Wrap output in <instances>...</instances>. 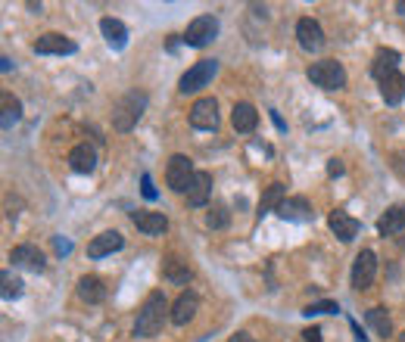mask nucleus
<instances>
[{"label": "nucleus", "mask_w": 405, "mask_h": 342, "mask_svg": "<svg viewBox=\"0 0 405 342\" xmlns=\"http://www.w3.org/2000/svg\"><path fill=\"white\" fill-rule=\"evenodd\" d=\"M165 317H172V305L165 299L162 289H156V293H150L147 299H143L141 311H137V321H134V336L147 339V336H156L159 330H162Z\"/></svg>", "instance_id": "f257e3e1"}, {"label": "nucleus", "mask_w": 405, "mask_h": 342, "mask_svg": "<svg viewBox=\"0 0 405 342\" xmlns=\"http://www.w3.org/2000/svg\"><path fill=\"white\" fill-rule=\"evenodd\" d=\"M143 109H147V93H141V91L125 93V97L119 100V106H115V112H112V128L115 131H131L137 121H141Z\"/></svg>", "instance_id": "f03ea898"}, {"label": "nucleus", "mask_w": 405, "mask_h": 342, "mask_svg": "<svg viewBox=\"0 0 405 342\" xmlns=\"http://www.w3.org/2000/svg\"><path fill=\"white\" fill-rule=\"evenodd\" d=\"M306 75H309V81H312L315 87H324V91H340V87H346V69L337 60L312 63Z\"/></svg>", "instance_id": "7ed1b4c3"}, {"label": "nucleus", "mask_w": 405, "mask_h": 342, "mask_svg": "<svg viewBox=\"0 0 405 342\" xmlns=\"http://www.w3.org/2000/svg\"><path fill=\"white\" fill-rule=\"evenodd\" d=\"M219 75V60H200L197 65H191V69L181 75V81H178V91L184 93H197L202 91V87H209V81Z\"/></svg>", "instance_id": "20e7f679"}, {"label": "nucleus", "mask_w": 405, "mask_h": 342, "mask_svg": "<svg viewBox=\"0 0 405 342\" xmlns=\"http://www.w3.org/2000/svg\"><path fill=\"white\" fill-rule=\"evenodd\" d=\"M193 178H197V171H193V162L187 156H181V152H175V156L169 159V169H165V180H169V187L175 193H187L193 184Z\"/></svg>", "instance_id": "39448f33"}, {"label": "nucleus", "mask_w": 405, "mask_h": 342, "mask_svg": "<svg viewBox=\"0 0 405 342\" xmlns=\"http://www.w3.org/2000/svg\"><path fill=\"white\" fill-rule=\"evenodd\" d=\"M215 34H219V19L215 16H197L187 25V32H184V41L187 47H206L209 41H215Z\"/></svg>", "instance_id": "423d86ee"}, {"label": "nucleus", "mask_w": 405, "mask_h": 342, "mask_svg": "<svg viewBox=\"0 0 405 342\" xmlns=\"http://www.w3.org/2000/svg\"><path fill=\"white\" fill-rule=\"evenodd\" d=\"M378 277V256L371 249H361L356 261H352V287L356 289H368Z\"/></svg>", "instance_id": "0eeeda50"}, {"label": "nucleus", "mask_w": 405, "mask_h": 342, "mask_svg": "<svg viewBox=\"0 0 405 342\" xmlns=\"http://www.w3.org/2000/svg\"><path fill=\"white\" fill-rule=\"evenodd\" d=\"M191 125L197 131H215V125H219V103H215V97H200L191 106Z\"/></svg>", "instance_id": "6e6552de"}, {"label": "nucleus", "mask_w": 405, "mask_h": 342, "mask_svg": "<svg viewBox=\"0 0 405 342\" xmlns=\"http://www.w3.org/2000/svg\"><path fill=\"white\" fill-rule=\"evenodd\" d=\"M78 50V44L72 41V38H63V34H56V32H47V34H41L38 41H34V53L38 56H50V53H56V56H72Z\"/></svg>", "instance_id": "1a4fd4ad"}, {"label": "nucleus", "mask_w": 405, "mask_h": 342, "mask_svg": "<svg viewBox=\"0 0 405 342\" xmlns=\"http://www.w3.org/2000/svg\"><path fill=\"white\" fill-rule=\"evenodd\" d=\"M296 41H300L302 50H309V53H318V50L324 47V32L321 25H318L315 19H300L296 22Z\"/></svg>", "instance_id": "9d476101"}, {"label": "nucleus", "mask_w": 405, "mask_h": 342, "mask_svg": "<svg viewBox=\"0 0 405 342\" xmlns=\"http://www.w3.org/2000/svg\"><path fill=\"white\" fill-rule=\"evenodd\" d=\"M10 261L16 268H28V271H34V274H41L47 268V261H44V252L38 249V246H32V243H22V246H16V249L10 252Z\"/></svg>", "instance_id": "9b49d317"}, {"label": "nucleus", "mask_w": 405, "mask_h": 342, "mask_svg": "<svg viewBox=\"0 0 405 342\" xmlns=\"http://www.w3.org/2000/svg\"><path fill=\"white\" fill-rule=\"evenodd\" d=\"M122 246H125V237L119 234V230H103V234H97L88 243V258H103V256H112V252H119Z\"/></svg>", "instance_id": "f8f14e48"}, {"label": "nucleus", "mask_w": 405, "mask_h": 342, "mask_svg": "<svg viewBox=\"0 0 405 342\" xmlns=\"http://www.w3.org/2000/svg\"><path fill=\"white\" fill-rule=\"evenodd\" d=\"M197 308H200L197 293H191V289H184V293H181L175 302H172V324H175V327L191 324L193 317H197Z\"/></svg>", "instance_id": "ddd939ff"}, {"label": "nucleus", "mask_w": 405, "mask_h": 342, "mask_svg": "<svg viewBox=\"0 0 405 342\" xmlns=\"http://www.w3.org/2000/svg\"><path fill=\"white\" fill-rule=\"evenodd\" d=\"M399 50H393V47H380L378 53H374V63H371V75L378 78V81H383V78H390V75H396L399 72Z\"/></svg>", "instance_id": "4468645a"}, {"label": "nucleus", "mask_w": 405, "mask_h": 342, "mask_svg": "<svg viewBox=\"0 0 405 342\" xmlns=\"http://www.w3.org/2000/svg\"><path fill=\"white\" fill-rule=\"evenodd\" d=\"M131 224L137 230H143L147 237H159V234H165L169 230V218H165L162 212H131Z\"/></svg>", "instance_id": "2eb2a0df"}, {"label": "nucleus", "mask_w": 405, "mask_h": 342, "mask_svg": "<svg viewBox=\"0 0 405 342\" xmlns=\"http://www.w3.org/2000/svg\"><path fill=\"white\" fill-rule=\"evenodd\" d=\"M184 196H187V206L202 209V206L209 202V196H212V174H209V171H197V178H193L191 190H187Z\"/></svg>", "instance_id": "dca6fc26"}, {"label": "nucleus", "mask_w": 405, "mask_h": 342, "mask_svg": "<svg viewBox=\"0 0 405 342\" xmlns=\"http://www.w3.org/2000/svg\"><path fill=\"white\" fill-rule=\"evenodd\" d=\"M100 32H103L106 44H110L112 50H125L128 47V28L122 19H112V16H103L100 19Z\"/></svg>", "instance_id": "f3484780"}, {"label": "nucleus", "mask_w": 405, "mask_h": 342, "mask_svg": "<svg viewBox=\"0 0 405 342\" xmlns=\"http://www.w3.org/2000/svg\"><path fill=\"white\" fill-rule=\"evenodd\" d=\"M328 224H330V230L343 239V243H352V239L359 237V230H361V224L356 221L352 215H346V212H330V218H328Z\"/></svg>", "instance_id": "a211bd4d"}, {"label": "nucleus", "mask_w": 405, "mask_h": 342, "mask_svg": "<svg viewBox=\"0 0 405 342\" xmlns=\"http://www.w3.org/2000/svg\"><path fill=\"white\" fill-rule=\"evenodd\" d=\"M278 215L284 218V221H309L315 212H312V206H309L306 196H290V199L281 202Z\"/></svg>", "instance_id": "6ab92c4d"}, {"label": "nucleus", "mask_w": 405, "mask_h": 342, "mask_svg": "<svg viewBox=\"0 0 405 342\" xmlns=\"http://www.w3.org/2000/svg\"><path fill=\"white\" fill-rule=\"evenodd\" d=\"M231 125H234V131H240V134H250V131H256V125H259L256 106H250V103H234V109H231Z\"/></svg>", "instance_id": "aec40b11"}, {"label": "nucleus", "mask_w": 405, "mask_h": 342, "mask_svg": "<svg viewBox=\"0 0 405 342\" xmlns=\"http://www.w3.org/2000/svg\"><path fill=\"white\" fill-rule=\"evenodd\" d=\"M69 169L78 171V174H91L94 169H97V152H94V147L78 143V147L69 152Z\"/></svg>", "instance_id": "412c9836"}, {"label": "nucleus", "mask_w": 405, "mask_h": 342, "mask_svg": "<svg viewBox=\"0 0 405 342\" xmlns=\"http://www.w3.org/2000/svg\"><path fill=\"white\" fill-rule=\"evenodd\" d=\"M78 299L88 302V305H100L106 299V287L100 277H94V274H88V277L78 280Z\"/></svg>", "instance_id": "4be33fe9"}, {"label": "nucleus", "mask_w": 405, "mask_h": 342, "mask_svg": "<svg viewBox=\"0 0 405 342\" xmlns=\"http://www.w3.org/2000/svg\"><path fill=\"white\" fill-rule=\"evenodd\" d=\"M399 230H405V206H393V209H387V212L380 215L378 234L380 237H393V234H399Z\"/></svg>", "instance_id": "5701e85b"}, {"label": "nucleus", "mask_w": 405, "mask_h": 342, "mask_svg": "<svg viewBox=\"0 0 405 342\" xmlns=\"http://www.w3.org/2000/svg\"><path fill=\"white\" fill-rule=\"evenodd\" d=\"M380 97L387 100V106H399L402 100H405V75H390V78H383L380 81Z\"/></svg>", "instance_id": "b1692460"}, {"label": "nucleus", "mask_w": 405, "mask_h": 342, "mask_svg": "<svg viewBox=\"0 0 405 342\" xmlns=\"http://www.w3.org/2000/svg\"><path fill=\"white\" fill-rule=\"evenodd\" d=\"M162 277L169 280V283H175V287H187L191 283V268H187V261H181V258H165V265H162Z\"/></svg>", "instance_id": "393cba45"}, {"label": "nucleus", "mask_w": 405, "mask_h": 342, "mask_svg": "<svg viewBox=\"0 0 405 342\" xmlns=\"http://www.w3.org/2000/svg\"><path fill=\"white\" fill-rule=\"evenodd\" d=\"M284 199H287V187H284V184H271V187H265L262 199H259V218H265L269 212H278L281 202H284Z\"/></svg>", "instance_id": "a878e982"}, {"label": "nucleus", "mask_w": 405, "mask_h": 342, "mask_svg": "<svg viewBox=\"0 0 405 342\" xmlns=\"http://www.w3.org/2000/svg\"><path fill=\"white\" fill-rule=\"evenodd\" d=\"M365 321H368V327H371L378 336H393V324H390V315H387V308H368L365 311Z\"/></svg>", "instance_id": "bb28decb"}, {"label": "nucleus", "mask_w": 405, "mask_h": 342, "mask_svg": "<svg viewBox=\"0 0 405 342\" xmlns=\"http://www.w3.org/2000/svg\"><path fill=\"white\" fill-rule=\"evenodd\" d=\"M19 119H22V103H19L16 97H4V119H0V128L10 131Z\"/></svg>", "instance_id": "cd10ccee"}, {"label": "nucleus", "mask_w": 405, "mask_h": 342, "mask_svg": "<svg viewBox=\"0 0 405 342\" xmlns=\"http://www.w3.org/2000/svg\"><path fill=\"white\" fill-rule=\"evenodd\" d=\"M0 283H4V289H0V293H4L6 302H10V299H19V296H22V287H25V283L19 280V277H13L10 271L0 274Z\"/></svg>", "instance_id": "c85d7f7f"}, {"label": "nucleus", "mask_w": 405, "mask_h": 342, "mask_svg": "<svg viewBox=\"0 0 405 342\" xmlns=\"http://www.w3.org/2000/svg\"><path fill=\"white\" fill-rule=\"evenodd\" d=\"M228 221H231V215H228V209L225 206H212L209 209V215H206V224L209 228H228Z\"/></svg>", "instance_id": "c756f323"}, {"label": "nucleus", "mask_w": 405, "mask_h": 342, "mask_svg": "<svg viewBox=\"0 0 405 342\" xmlns=\"http://www.w3.org/2000/svg\"><path fill=\"white\" fill-rule=\"evenodd\" d=\"M337 311H340L337 302H312V305H306V308H302V315L315 317V315H337Z\"/></svg>", "instance_id": "7c9ffc66"}, {"label": "nucleus", "mask_w": 405, "mask_h": 342, "mask_svg": "<svg viewBox=\"0 0 405 342\" xmlns=\"http://www.w3.org/2000/svg\"><path fill=\"white\" fill-rule=\"evenodd\" d=\"M141 193H143V199H150V202H153L156 199V187H153V178H150V174H143V178H141Z\"/></svg>", "instance_id": "2f4dec72"}, {"label": "nucleus", "mask_w": 405, "mask_h": 342, "mask_svg": "<svg viewBox=\"0 0 405 342\" xmlns=\"http://www.w3.org/2000/svg\"><path fill=\"white\" fill-rule=\"evenodd\" d=\"M53 249L60 252V256H69V252H72V243H69V239H63V237H53Z\"/></svg>", "instance_id": "473e14b6"}, {"label": "nucleus", "mask_w": 405, "mask_h": 342, "mask_svg": "<svg viewBox=\"0 0 405 342\" xmlns=\"http://www.w3.org/2000/svg\"><path fill=\"white\" fill-rule=\"evenodd\" d=\"M328 174H330V178H340V174H343V162H340V159H330V162H328Z\"/></svg>", "instance_id": "72a5a7b5"}, {"label": "nucleus", "mask_w": 405, "mask_h": 342, "mask_svg": "<svg viewBox=\"0 0 405 342\" xmlns=\"http://www.w3.org/2000/svg\"><path fill=\"white\" fill-rule=\"evenodd\" d=\"M302 339H306V342H321V330H318V327H309V330L302 333Z\"/></svg>", "instance_id": "f704fd0d"}, {"label": "nucleus", "mask_w": 405, "mask_h": 342, "mask_svg": "<svg viewBox=\"0 0 405 342\" xmlns=\"http://www.w3.org/2000/svg\"><path fill=\"white\" fill-rule=\"evenodd\" d=\"M228 342H256V339H252L250 333H234V336H231Z\"/></svg>", "instance_id": "c9c22d12"}, {"label": "nucleus", "mask_w": 405, "mask_h": 342, "mask_svg": "<svg viewBox=\"0 0 405 342\" xmlns=\"http://www.w3.org/2000/svg\"><path fill=\"white\" fill-rule=\"evenodd\" d=\"M349 327H352V333H356V339H359V342H368V336L361 333V327H359L356 321H349Z\"/></svg>", "instance_id": "e433bc0d"}, {"label": "nucleus", "mask_w": 405, "mask_h": 342, "mask_svg": "<svg viewBox=\"0 0 405 342\" xmlns=\"http://www.w3.org/2000/svg\"><path fill=\"white\" fill-rule=\"evenodd\" d=\"M271 121H274V125H278V131H287V125H284V119H281V115H278V112H274V109H271Z\"/></svg>", "instance_id": "4c0bfd02"}, {"label": "nucleus", "mask_w": 405, "mask_h": 342, "mask_svg": "<svg viewBox=\"0 0 405 342\" xmlns=\"http://www.w3.org/2000/svg\"><path fill=\"white\" fill-rule=\"evenodd\" d=\"M0 69H4V72L13 69V60H10V56H4V60H0Z\"/></svg>", "instance_id": "58836bf2"}, {"label": "nucleus", "mask_w": 405, "mask_h": 342, "mask_svg": "<svg viewBox=\"0 0 405 342\" xmlns=\"http://www.w3.org/2000/svg\"><path fill=\"white\" fill-rule=\"evenodd\" d=\"M396 10H399V13H405V0H399V4H396Z\"/></svg>", "instance_id": "ea45409f"}, {"label": "nucleus", "mask_w": 405, "mask_h": 342, "mask_svg": "<svg viewBox=\"0 0 405 342\" xmlns=\"http://www.w3.org/2000/svg\"><path fill=\"white\" fill-rule=\"evenodd\" d=\"M399 342H405V333H402V336H399Z\"/></svg>", "instance_id": "a19ab883"}]
</instances>
